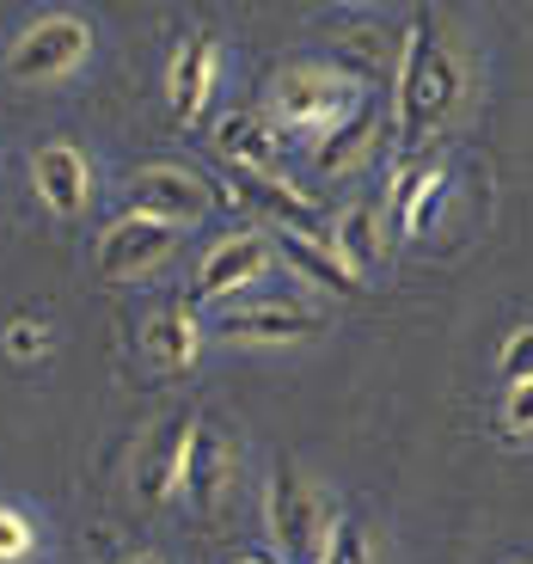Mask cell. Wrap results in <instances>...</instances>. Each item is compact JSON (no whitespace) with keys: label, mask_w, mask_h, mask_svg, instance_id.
Here are the masks:
<instances>
[{"label":"cell","mask_w":533,"mask_h":564,"mask_svg":"<svg viewBox=\"0 0 533 564\" xmlns=\"http://www.w3.org/2000/svg\"><path fill=\"white\" fill-rule=\"evenodd\" d=\"M313 564H380V546H374V534H368V522L362 516H331L325 522V540H319V558Z\"/></svg>","instance_id":"19"},{"label":"cell","mask_w":533,"mask_h":564,"mask_svg":"<svg viewBox=\"0 0 533 564\" xmlns=\"http://www.w3.org/2000/svg\"><path fill=\"white\" fill-rule=\"evenodd\" d=\"M331 252L344 258L350 276L368 282V270L380 264V252H387V246H380V209L374 203H350V209L337 215L331 221Z\"/></svg>","instance_id":"18"},{"label":"cell","mask_w":533,"mask_h":564,"mask_svg":"<svg viewBox=\"0 0 533 564\" xmlns=\"http://www.w3.org/2000/svg\"><path fill=\"white\" fill-rule=\"evenodd\" d=\"M129 209L154 215V221H166L184 234V227H197L203 209H209V184L191 166H178V160H160V166H141L135 178H129Z\"/></svg>","instance_id":"9"},{"label":"cell","mask_w":533,"mask_h":564,"mask_svg":"<svg viewBox=\"0 0 533 564\" xmlns=\"http://www.w3.org/2000/svg\"><path fill=\"white\" fill-rule=\"evenodd\" d=\"M233 564H282V558H270V552H239Z\"/></svg>","instance_id":"24"},{"label":"cell","mask_w":533,"mask_h":564,"mask_svg":"<svg viewBox=\"0 0 533 564\" xmlns=\"http://www.w3.org/2000/svg\"><path fill=\"white\" fill-rule=\"evenodd\" d=\"M37 552V528H31L25 509L0 503V564H25Z\"/></svg>","instance_id":"21"},{"label":"cell","mask_w":533,"mask_h":564,"mask_svg":"<svg viewBox=\"0 0 533 564\" xmlns=\"http://www.w3.org/2000/svg\"><path fill=\"white\" fill-rule=\"evenodd\" d=\"M129 564H166V558H154V552H141V558H129Z\"/></svg>","instance_id":"25"},{"label":"cell","mask_w":533,"mask_h":564,"mask_svg":"<svg viewBox=\"0 0 533 564\" xmlns=\"http://www.w3.org/2000/svg\"><path fill=\"white\" fill-rule=\"evenodd\" d=\"M86 56H93V25H86L80 13H43V19H31V25L13 37V50H7V74H13L19 86H43V80L74 74Z\"/></svg>","instance_id":"5"},{"label":"cell","mask_w":533,"mask_h":564,"mask_svg":"<svg viewBox=\"0 0 533 564\" xmlns=\"http://www.w3.org/2000/svg\"><path fill=\"white\" fill-rule=\"evenodd\" d=\"M466 99V68L454 50V31L435 7H417L399 37V93H393V135L405 154H417L435 129Z\"/></svg>","instance_id":"1"},{"label":"cell","mask_w":533,"mask_h":564,"mask_svg":"<svg viewBox=\"0 0 533 564\" xmlns=\"http://www.w3.org/2000/svg\"><path fill=\"white\" fill-rule=\"evenodd\" d=\"M50 344H56V332H50L37 313H13V319L0 325V350L13 356V362H37Z\"/></svg>","instance_id":"20"},{"label":"cell","mask_w":533,"mask_h":564,"mask_svg":"<svg viewBox=\"0 0 533 564\" xmlns=\"http://www.w3.org/2000/svg\"><path fill=\"white\" fill-rule=\"evenodd\" d=\"M141 350H148V362L166 368V375H184V368H197L203 356V319L191 301H166V307H154L148 319H141Z\"/></svg>","instance_id":"14"},{"label":"cell","mask_w":533,"mask_h":564,"mask_svg":"<svg viewBox=\"0 0 533 564\" xmlns=\"http://www.w3.org/2000/svg\"><path fill=\"white\" fill-rule=\"evenodd\" d=\"M380 135H387V111H380L374 93H362V99L350 105V111L337 117V123H325L319 135H313V172L319 178H337V172H356L368 154L380 148Z\"/></svg>","instance_id":"10"},{"label":"cell","mask_w":533,"mask_h":564,"mask_svg":"<svg viewBox=\"0 0 533 564\" xmlns=\"http://www.w3.org/2000/svg\"><path fill=\"white\" fill-rule=\"evenodd\" d=\"M325 313L307 307L295 295H258V301H227L221 313L209 319V338L221 344H246V350H289V344H313L325 338Z\"/></svg>","instance_id":"3"},{"label":"cell","mask_w":533,"mask_h":564,"mask_svg":"<svg viewBox=\"0 0 533 564\" xmlns=\"http://www.w3.org/2000/svg\"><path fill=\"white\" fill-rule=\"evenodd\" d=\"M356 99H362V86H356L350 74H337L331 62H289V68L270 80L276 117L289 129H313V135H319L325 123H337Z\"/></svg>","instance_id":"4"},{"label":"cell","mask_w":533,"mask_h":564,"mask_svg":"<svg viewBox=\"0 0 533 564\" xmlns=\"http://www.w3.org/2000/svg\"><path fill=\"white\" fill-rule=\"evenodd\" d=\"M215 80H221V43H215L209 31L178 37V50H172V62H166L172 117H178V123H197V117L215 105Z\"/></svg>","instance_id":"11"},{"label":"cell","mask_w":533,"mask_h":564,"mask_svg":"<svg viewBox=\"0 0 533 564\" xmlns=\"http://www.w3.org/2000/svg\"><path fill=\"white\" fill-rule=\"evenodd\" d=\"M191 423H197L191 411H172V417H160L154 430H148V442H141V454H135V497L141 503H166V497L178 491Z\"/></svg>","instance_id":"13"},{"label":"cell","mask_w":533,"mask_h":564,"mask_svg":"<svg viewBox=\"0 0 533 564\" xmlns=\"http://www.w3.org/2000/svg\"><path fill=\"white\" fill-rule=\"evenodd\" d=\"M178 252V227L154 221V215H117L111 227L99 234V252H93V270H99L105 282H129V276H148V270H160L166 258Z\"/></svg>","instance_id":"6"},{"label":"cell","mask_w":533,"mask_h":564,"mask_svg":"<svg viewBox=\"0 0 533 564\" xmlns=\"http://www.w3.org/2000/svg\"><path fill=\"white\" fill-rule=\"evenodd\" d=\"M270 264H276L270 234H258V227H233V234L209 240V252H203V264H197V282H191V295H197V301H233V295H246L252 282H264Z\"/></svg>","instance_id":"7"},{"label":"cell","mask_w":533,"mask_h":564,"mask_svg":"<svg viewBox=\"0 0 533 564\" xmlns=\"http://www.w3.org/2000/svg\"><path fill=\"white\" fill-rule=\"evenodd\" d=\"M31 191L50 215H80L93 203V166L74 141H37L31 148Z\"/></svg>","instance_id":"12"},{"label":"cell","mask_w":533,"mask_h":564,"mask_svg":"<svg viewBox=\"0 0 533 564\" xmlns=\"http://www.w3.org/2000/svg\"><path fill=\"white\" fill-rule=\"evenodd\" d=\"M184 503L197 509L203 522H215L227 509V491H233V442L221 436L215 417L191 423V442H184V473H178Z\"/></svg>","instance_id":"8"},{"label":"cell","mask_w":533,"mask_h":564,"mask_svg":"<svg viewBox=\"0 0 533 564\" xmlns=\"http://www.w3.org/2000/svg\"><path fill=\"white\" fill-rule=\"evenodd\" d=\"M393 209H399V227H405V240H429V227L442 221L448 209V172L417 160L393 178Z\"/></svg>","instance_id":"17"},{"label":"cell","mask_w":533,"mask_h":564,"mask_svg":"<svg viewBox=\"0 0 533 564\" xmlns=\"http://www.w3.org/2000/svg\"><path fill=\"white\" fill-rule=\"evenodd\" d=\"M503 423L515 436H533V381H515L503 393Z\"/></svg>","instance_id":"23"},{"label":"cell","mask_w":533,"mask_h":564,"mask_svg":"<svg viewBox=\"0 0 533 564\" xmlns=\"http://www.w3.org/2000/svg\"><path fill=\"white\" fill-rule=\"evenodd\" d=\"M325 497L319 485L307 479V466H295L289 454H276L264 473V528H270V546L282 552V558H319V540H325Z\"/></svg>","instance_id":"2"},{"label":"cell","mask_w":533,"mask_h":564,"mask_svg":"<svg viewBox=\"0 0 533 564\" xmlns=\"http://www.w3.org/2000/svg\"><path fill=\"white\" fill-rule=\"evenodd\" d=\"M209 141H215V160L221 166H246V172H276L282 166V141H276V129H270V117H258V111H227L221 123L209 129Z\"/></svg>","instance_id":"15"},{"label":"cell","mask_w":533,"mask_h":564,"mask_svg":"<svg viewBox=\"0 0 533 564\" xmlns=\"http://www.w3.org/2000/svg\"><path fill=\"white\" fill-rule=\"evenodd\" d=\"M270 252L295 270V276H307L313 289H325V295H362L368 289L362 276L344 270V258L331 252V240H307V234H282L276 227V234H270Z\"/></svg>","instance_id":"16"},{"label":"cell","mask_w":533,"mask_h":564,"mask_svg":"<svg viewBox=\"0 0 533 564\" xmlns=\"http://www.w3.org/2000/svg\"><path fill=\"white\" fill-rule=\"evenodd\" d=\"M497 375H503L509 387L533 381V325H515V332L503 338V350H497Z\"/></svg>","instance_id":"22"}]
</instances>
